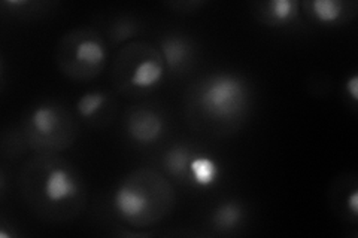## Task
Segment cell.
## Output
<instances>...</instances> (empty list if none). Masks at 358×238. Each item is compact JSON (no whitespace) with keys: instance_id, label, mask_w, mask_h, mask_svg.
Listing matches in <instances>:
<instances>
[{"instance_id":"6da1fadb","label":"cell","mask_w":358,"mask_h":238,"mask_svg":"<svg viewBox=\"0 0 358 238\" xmlns=\"http://www.w3.org/2000/svg\"><path fill=\"white\" fill-rule=\"evenodd\" d=\"M18 184L26 206L45 222H69L85 209L84 177L60 154H35L29 158Z\"/></svg>"},{"instance_id":"7a4b0ae2","label":"cell","mask_w":358,"mask_h":238,"mask_svg":"<svg viewBox=\"0 0 358 238\" xmlns=\"http://www.w3.org/2000/svg\"><path fill=\"white\" fill-rule=\"evenodd\" d=\"M252 105L251 85L234 72H212L188 87L185 117L194 130L210 135L239 131Z\"/></svg>"},{"instance_id":"3957f363","label":"cell","mask_w":358,"mask_h":238,"mask_svg":"<svg viewBox=\"0 0 358 238\" xmlns=\"http://www.w3.org/2000/svg\"><path fill=\"white\" fill-rule=\"evenodd\" d=\"M176 192L159 170L142 167L122 177L112 194V210L134 230H147L171 216Z\"/></svg>"},{"instance_id":"277c9868","label":"cell","mask_w":358,"mask_h":238,"mask_svg":"<svg viewBox=\"0 0 358 238\" xmlns=\"http://www.w3.org/2000/svg\"><path fill=\"white\" fill-rule=\"evenodd\" d=\"M166 75L159 47L150 42L131 40L120 48L110 69V82L122 97L139 100L157 91Z\"/></svg>"},{"instance_id":"5b68a950","label":"cell","mask_w":358,"mask_h":238,"mask_svg":"<svg viewBox=\"0 0 358 238\" xmlns=\"http://www.w3.org/2000/svg\"><path fill=\"white\" fill-rule=\"evenodd\" d=\"M29 151L62 154L76 142L80 127L72 112L59 101L45 100L26 110L20 124Z\"/></svg>"},{"instance_id":"8992f818","label":"cell","mask_w":358,"mask_h":238,"mask_svg":"<svg viewBox=\"0 0 358 238\" xmlns=\"http://www.w3.org/2000/svg\"><path fill=\"white\" fill-rule=\"evenodd\" d=\"M55 64L75 82L93 81L105 70L109 51L105 38L92 27L67 31L55 48Z\"/></svg>"},{"instance_id":"52a82bcc","label":"cell","mask_w":358,"mask_h":238,"mask_svg":"<svg viewBox=\"0 0 358 238\" xmlns=\"http://www.w3.org/2000/svg\"><path fill=\"white\" fill-rule=\"evenodd\" d=\"M166 118L151 106H133L124 115V133L130 142L139 146H151L166 134Z\"/></svg>"},{"instance_id":"ba28073f","label":"cell","mask_w":358,"mask_h":238,"mask_svg":"<svg viewBox=\"0 0 358 238\" xmlns=\"http://www.w3.org/2000/svg\"><path fill=\"white\" fill-rule=\"evenodd\" d=\"M159 50L166 64V73L169 76H182L194 66L196 45L182 33H167L162 36Z\"/></svg>"},{"instance_id":"9c48e42d","label":"cell","mask_w":358,"mask_h":238,"mask_svg":"<svg viewBox=\"0 0 358 238\" xmlns=\"http://www.w3.org/2000/svg\"><path fill=\"white\" fill-rule=\"evenodd\" d=\"M300 9L324 27H338L351 22L357 17V2L345 0H306L300 3Z\"/></svg>"},{"instance_id":"30bf717a","label":"cell","mask_w":358,"mask_h":238,"mask_svg":"<svg viewBox=\"0 0 358 238\" xmlns=\"http://www.w3.org/2000/svg\"><path fill=\"white\" fill-rule=\"evenodd\" d=\"M75 110L88 126L105 127L114 121L117 101L114 96L103 89H92L76 100Z\"/></svg>"},{"instance_id":"8fae6325","label":"cell","mask_w":358,"mask_h":238,"mask_svg":"<svg viewBox=\"0 0 358 238\" xmlns=\"http://www.w3.org/2000/svg\"><path fill=\"white\" fill-rule=\"evenodd\" d=\"M300 3L294 0H266L251 5L252 17L264 27L285 29L300 21Z\"/></svg>"},{"instance_id":"7c38bea8","label":"cell","mask_w":358,"mask_h":238,"mask_svg":"<svg viewBox=\"0 0 358 238\" xmlns=\"http://www.w3.org/2000/svg\"><path fill=\"white\" fill-rule=\"evenodd\" d=\"M246 214H248L246 213V207L241 200H222L209 213V228L218 235L234 234L243 226L246 221Z\"/></svg>"},{"instance_id":"4fadbf2b","label":"cell","mask_w":358,"mask_h":238,"mask_svg":"<svg viewBox=\"0 0 358 238\" xmlns=\"http://www.w3.org/2000/svg\"><path fill=\"white\" fill-rule=\"evenodd\" d=\"M199 152L187 143H173L162 156L163 172L179 184H189V167Z\"/></svg>"},{"instance_id":"5bb4252c","label":"cell","mask_w":358,"mask_h":238,"mask_svg":"<svg viewBox=\"0 0 358 238\" xmlns=\"http://www.w3.org/2000/svg\"><path fill=\"white\" fill-rule=\"evenodd\" d=\"M221 176V168L214 158L197 154L189 167V184L199 188H210L217 185Z\"/></svg>"},{"instance_id":"9a60e30c","label":"cell","mask_w":358,"mask_h":238,"mask_svg":"<svg viewBox=\"0 0 358 238\" xmlns=\"http://www.w3.org/2000/svg\"><path fill=\"white\" fill-rule=\"evenodd\" d=\"M55 6L52 2H41V0H3L2 9L9 17L20 21H33L50 13Z\"/></svg>"},{"instance_id":"2e32d148","label":"cell","mask_w":358,"mask_h":238,"mask_svg":"<svg viewBox=\"0 0 358 238\" xmlns=\"http://www.w3.org/2000/svg\"><path fill=\"white\" fill-rule=\"evenodd\" d=\"M141 30V22L136 18L130 15H121L109 24L108 38L115 47H118V45L124 47L126 43H130L131 39L139 35Z\"/></svg>"},{"instance_id":"e0dca14e","label":"cell","mask_w":358,"mask_h":238,"mask_svg":"<svg viewBox=\"0 0 358 238\" xmlns=\"http://www.w3.org/2000/svg\"><path fill=\"white\" fill-rule=\"evenodd\" d=\"M29 151V146L24 140V135H22V131L20 127L13 128L10 131L3 134L2 139V152L8 158H20L22 154Z\"/></svg>"},{"instance_id":"ac0fdd59","label":"cell","mask_w":358,"mask_h":238,"mask_svg":"<svg viewBox=\"0 0 358 238\" xmlns=\"http://www.w3.org/2000/svg\"><path fill=\"white\" fill-rule=\"evenodd\" d=\"M206 3L208 2H201V0H179V2L166 3V6L173 9L178 14H196L199 9L205 8Z\"/></svg>"},{"instance_id":"d6986e66","label":"cell","mask_w":358,"mask_h":238,"mask_svg":"<svg viewBox=\"0 0 358 238\" xmlns=\"http://www.w3.org/2000/svg\"><path fill=\"white\" fill-rule=\"evenodd\" d=\"M345 94L351 100V103L355 106L358 103V75L352 73L345 81Z\"/></svg>"}]
</instances>
